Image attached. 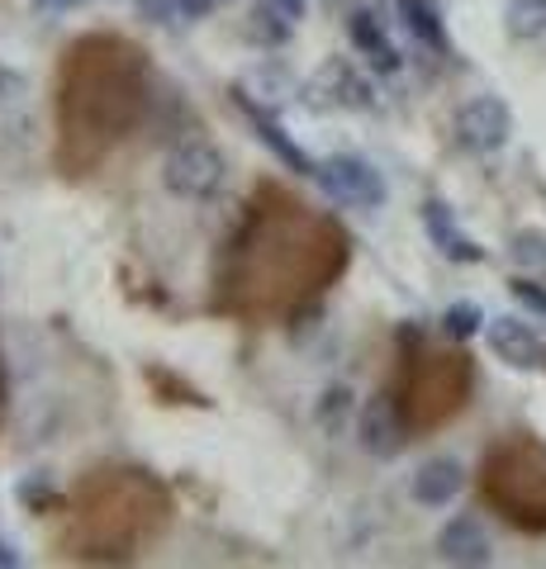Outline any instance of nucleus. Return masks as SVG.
Returning a JSON list of instances; mask_svg holds the SVG:
<instances>
[{"mask_svg":"<svg viewBox=\"0 0 546 569\" xmlns=\"http://www.w3.org/2000/svg\"><path fill=\"white\" fill-rule=\"evenodd\" d=\"M508 295H514L527 313H542V318H546V284H542V280L518 276V280H508Z\"/></svg>","mask_w":546,"mask_h":569,"instance_id":"5701e85b","label":"nucleus"},{"mask_svg":"<svg viewBox=\"0 0 546 569\" xmlns=\"http://www.w3.org/2000/svg\"><path fill=\"white\" fill-rule=\"evenodd\" d=\"M514 261L523 266V271H533V276H542L546 271V233H537V228H523V233H514Z\"/></svg>","mask_w":546,"mask_h":569,"instance_id":"aec40b11","label":"nucleus"},{"mask_svg":"<svg viewBox=\"0 0 546 569\" xmlns=\"http://www.w3.org/2000/svg\"><path fill=\"white\" fill-rule=\"evenodd\" d=\"M437 556H443L447 565H489L495 560V546H489L485 527L475 518H451L443 531H437Z\"/></svg>","mask_w":546,"mask_h":569,"instance_id":"4468645a","label":"nucleus"},{"mask_svg":"<svg viewBox=\"0 0 546 569\" xmlns=\"http://www.w3.org/2000/svg\"><path fill=\"white\" fill-rule=\"evenodd\" d=\"M504 29H508V39H518V43L546 39V0H508Z\"/></svg>","mask_w":546,"mask_h":569,"instance_id":"f3484780","label":"nucleus"},{"mask_svg":"<svg viewBox=\"0 0 546 569\" xmlns=\"http://www.w3.org/2000/svg\"><path fill=\"white\" fill-rule=\"evenodd\" d=\"M157 96L152 52L119 29H86L52 71V171L81 186L143 129Z\"/></svg>","mask_w":546,"mask_h":569,"instance_id":"f03ea898","label":"nucleus"},{"mask_svg":"<svg viewBox=\"0 0 546 569\" xmlns=\"http://www.w3.org/2000/svg\"><path fill=\"white\" fill-rule=\"evenodd\" d=\"M14 565H20V556H14V550H10V541L0 537V569H14Z\"/></svg>","mask_w":546,"mask_h":569,"instance_id":"bb28decb","label":"nucleus"},{"mask_svg":"<svg viewBox=\"0 0 546 569\" xmlns=\"http://www.w3.org/2000/svg\"><path fill=\"white\" fill-rule=\"evenodd\" d=\"M314 186L343 209H385V200H390V186H385L380 167H371L366 157H351V152L324 157L319 171H314Z\"/></svg>","mask_w":546,"mask_h":569,"instance_id":"0eeeda50","label":"nucleus"},{"mask_svg":"<svg viewBox=\"0 0 546 569\" xmlns=\"http://www.w3.org/2000/svg\"><path fill=\"white\" fill-rule=\"evenodd\" d=\"M404 441H409V432H404L395 403H390V399H376V403L361 413V447L371 451V456L390 460V456H399Z\"/></svg>","mask_w":546,"mask_h":569,"instance_id":"2eb2a0df","label":"nucleus"},{"mask_svg":"<svg viewBox=\"0 0 546 569\" xmlns=\"http://www.w3.org/2000/svg\"><path fill=\"white\" fill-rule=\"evenodd\" d=\"M91 0H39V10H52V14H67V10H81Z\"/></svg>","mask_w":546,"mask_h":569,"instance_id":"a878e982","label":"nucleus"},{"mask_svg":"<svg viewBox=\"0 0 546 569\" xmlns=\"http://www.w3.org/2000/svg\"><path fill=\"white\" fill-rule=\"evenodd\" d=\"M475 389V366L461 351V342H428L423 332L404 328L399 332V356H395V380L385 389V399L395 403V413L409 437H428L437 427H447L466 408Z\"/></svg>","mask_w":546,"mask_h":569,"instance_id":"20e7f679","label":"nucleus"},{"mask_svg":"<svg viewBox=\"0 0 546 569\" xmlns=\"http://www.w3.org/2000/svg\"><path fill=\"white\" fill-rule=\"evenodd\" d=\"M443 332L451 337V342H466V337L485 332V309L470 305V299H456V305L443 313Z\"/></svg>","mask_w":546,"mask_h":569,"instance_id":"a211bd4d","label":"nucleus"},{"mask_svg":"<svg viewBox=\"0 0 546 569\" xmlns=\"http://www.w3.org/2000/svg\"><path fill=\"white\" fill-rule=\"evenodd\" d=\"M423 233H428V242L443 252L447 261H456V266H480L485 261V247L475 242L461 223H456V213L443 204V200H423Z\"/></svg>","mask_w":546,"mask_h":569,"instance_id":"9b49d317","label":"nucleus"},{"mask_svg":"<svg viewBox=\"0 0 546 569\" xmlns=\"http://www.w3.org/2000/svg\"><path fill=\"white\" fill-rule=\"evenodd\" d=\"M347 39H351V48H357V58L371 67V71H380V77H390V71L404 67L399 48L390 39V29H385V20H380L371 6H351L347 10Z\"/></svg>","mask_w":546,"mask_h":569,"instance_id":"9d476101","label":"nucleus"},{"mask_svg":"<svg viewBox=\"0 0 546 569\" xmlns=\"http://www.w3.org/2000/svg\"><path fill=\"white\" fill-rule=\"evenodd\" d=\"M485 347L495 351V361H504L508 370H542L546 366V337L518 313L485 318Z\"/></svg>","mask_w":546,"mask_h":569,"instance_id":"1a4fd4ad","label":"nucleus"},{"mask_svg":"<svg viewBox=\"0 0 546 569\" xmlns=\"http://www.w3.org/2000/svg\"><path fill=\"white\" fill-rule=\"evenodd\" d=\"M148 385L157 389V399H162V403H190V408H209V399L200 395V389H190L186 380H176L171 370H162V366H152V370H148Z\"/></svg>","mask_w":546,"mask_h":569,"instance_id":"6ab92c4d","label":"nucleus"},{"mask_svg":"<svg viewBox=\"0 0 546 569\" xmlns=\"http://www.w3.org/2000/svg\"><path fill=\"white\" fill-rule=\"evenodd\" d=\"M347 266L351 233L343 219L280 181H257L215 257L205 309L238 328H286L319 305Z\"/></svg>","mask_w":546,"mask_h":569,"instance_id":"f257e3e1","label":"nucleus"},{"mask_svg":"<svg viewBox=\"0 0 546 569\" xmlns=\"http://www.w3.org/2000/svg\"><path fill=\"white\" fill-rule=\"evenodd\" d=\"M347 413H351V395L338 385V389H328V395L319 399V413H314V418H319L324 432H343V427H347Z\"/></svg>","mask_w":546,"mask_h":569,"instance_id":"412c9836","label":"nucleus"},{"mask_svg":"<svg viewBox=\"0 0 546 569\" xmlns=\"http://www.w3.org/2000/svg\"><path fill=\"white\" fill-rule=\"evenodd\" d=\"M480 498L508 527L546 531V447L537 437H508L480 466Z\"/></svg>","mask_w":546,"mask_h":569,"instance_id":"39448f33","label":"nucleus"},{"mask_svg":"<svg viewBox=\"0 0 546 569\" xmlns=\"http://www.w3.org/2000/svg\"><path fill=\"white\" fill-rule=\"evenodd\" d=\"M514 138V110L499 96H470L456 110V142L475 157H495Z\"/></svg>","mask_w":546,"mask_h":569,"instance_id":"6e6552de","label":"nucleus"},{"mask_svg":"<svg viewBox=\"0 0 546 569\" xmlns=\"http://www.w3.org/2000/svg\"><path fill=\"white\" fill-rule=\"evenodd\" d=\"M52 560L67 565H133L176 527V493L157 470L105 460L72 479L43 512Z\"/></svg>","mask_w":546,"mask_h":569,"instance_id":"7ed1b4c3","label":"nucleus"},{"mask_svg":"<svg viewBox=\"0 0 546 569\" xmlns=\"http://www.w3.org/2000/svg\"><path fill=\"white\" fill-rule=\"evenodd\" d=\"M238 110L248 114V123L257 129V138L267 142V148L280 157V162H286L295 176H309V181H314V171H319V162H314V157H309L305 148H299V142H295L286 129H280V119L267 110V104H257L252 96H242V91H238Z\"/></svg>","mask_w":546,"mask_h":569,"instance_id":"f8f14e48","label":"nucleus"},{"mask_svg":"<svg viewBox=\"0 0 546 569\" xmlns=\"http://www.w3.org/2000/svg\"><path fill=\"white\" fill-rule=\"evenodd\" d=\"M162 186H167V194L190 200V204L215 200V194L224 190V152L205 138L176 142V148L167 152V162H162Z\"/></svg>","mask_w":546,"mask_h":569,"instance_id":"423d86ee","label":"nucleus"},{"mask_svg":"<svg viewBox=\"0 0 546 569\" xmlns=\"http://www.w3.org/2000/svg\"><path fill=\"white\" fill-rule=\"evenodd\" d=\"M14 498H20V503H24L29 512H39V518H43V512H48L52 503H58V489H52L48 479H24V485L14 489Z\"/></svg>","mask_w":546,"mask_h":569,"instance_id":"4be33fe9","label":"nucleus"},{"mask_svg":"<svg viewBox=\"0 0 546 569\" xmlns=\"http://www.w3.org/2000/svg\"><path fill=\"white\" fill-rule=\"evenodd\" d=\"M395 6H399L404 29H409L423 48H433V52H447L451 48L447 20H443V10H437V0H395Z\"/></svg>","mask_w":546,"mask_h":569,"instance_id":"dca6fc26","label":"nucleus"},{"mask_svg":"<svg viewBox=\"0 0 546 569\" xmlns=\"http://www.w3.org/2000/svg\"><path fill=\"white\" fill-rule=\"evenodd\" d=\"M461 489H466V470L456 466L451 456L423 460V466L414 470V479H409V498L418 508H447V503H456Z\"/></svg>","mask_w":546,"mask_h":569,"instance_id":"ddd939ff","label":"nucleus"},{"mask_svg":"<svg viewBox=\"0 0 546 569\" xmlns=\"http://www.w3.org/2000/svg\"><path fill=\"white\" fill-rule=\"evenodd\" d=\"M224 0H176V14H186V20H200V14L219 10Z\"/></svg>","mask_w":546,"mask_h":569,"instance_id":"b1692460","label":"nucleus"},{"mask_svg":"<svg viewBox=\"0 0 546 569\" xmlns=\"http://www.w3.org/2000/svg\"><path fill=\"white\" fill-rule=\"evenodd\" d=\"M6 413H10V370L6 356H0V432H6Z\"/></svg>","mask_w":546,"mask_h":569,"instance_id":"393cba45","label":"nucleus"}]
</instances>
